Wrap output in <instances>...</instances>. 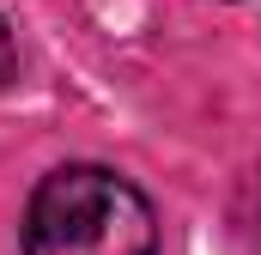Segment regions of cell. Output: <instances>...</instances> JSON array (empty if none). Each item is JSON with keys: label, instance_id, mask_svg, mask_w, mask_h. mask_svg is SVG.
<instances>
[{"label": "cell", "instance_id": "2", "mask_svg": "<svg viewBox=\"0 0 261 255\" xmlns=\"http://www.w3.org/2000/svg\"><path fill=\"white\" fill-rule=\"evenodd\" d=\"M12 61H18V49H12V31H6V18H0V79L12 73Z\"/></svg>", "mask_w": 261, "mask_h": 255}, {"label": "cell", "instance_id": "1", "mask_svg": "<svg viewBox=\"0 0 261 255\" xmlns=\"http://www.w3.org/2000/svg\"><path fill=\"white\" fill-rule=\"evenodd\" d=\"M152 200L97 164H67L31 194L24 255H152Z\"/></svg>", "mask_w": 261, "mask_h": 255}]
</instances>
